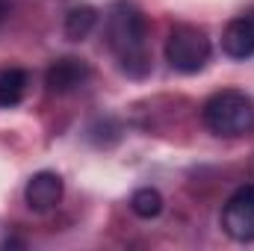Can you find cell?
<instances>
[{
  "label": "cell",
  "instance_id": "obj_3",
  "mask_svg": "<svg viewBox=\"0 0 254 251\" xmlns=\"http://www.w3.org/2000/svg\"><path fill=\"white\" fill-rule=\"evenodd\" d=\"M166 60L181 74H198L210 60V39L201 27L178 24L166 39Z\"/></svg>",
  "mask_w": 254,
  "mask_h": 251
},
{
  "label": "cell",
  "instance_id": "obj_1",
  "mask_svg": "<svg viewBox=\"0 0 254 251\" xmlns=\"http://www.w3.org/2000/svg\"><path fill=\"white\" fill-rule=\"evenodd\" d=\"M107 39H110V51L116 54V60H119L125 74H130V77H145L151 71L148 21H145V15L130 0H119L110 9Z\"/></svg>",
  "mask_w": 254,
  "mask_h": 251
},
{
  "label": "cell",
  "instance_id": "obj_7",
  "mask_svg": "<svg viewBox=\"0 0 254 251\" xmlns=\"http://www.w3.org/2000/svg\"><path fill=\"white\" fill-rule=\"evenodd\" d=\"M222 51L231 60H249L254 57V18H237L225 27Z\"/></svg>",
  "mask_w": 254,
  "mask_h": 251
},
{
  "label": "cell",
  "instance_id": "obj_2",
  "mask_svg": "<svg viewBox=\"0 0 254 251\" xmlns=\"http://www.w3.org/2000/svg\"><path fill=\"white\" fill-rule=\"evenodd\" d=\"M204 125L216 136H225V139L246 136L254 130V101L237 89L216 92L204 104Z\"/></svg>",
  "mask_w": 254,
  "mask_h": 251
},
{
  "label": "cell",
  "instance_id": "obj_11",
  "mask_svg": "<svg viewBox=\"0 0 254 251\" xmlns=\"http://www.w3.org/2000/svg\"><path fill=\"white\" fill-rule=\"evenodd\" d=\"M6 12H9V6H6V0H0V21L6 18Z\"/></svg>",
  "mask_w": 254,
  "mask_h": 251
},
{
  "label": "cell",
  "instance_id": "obj_5",
  "mask_svg": "<svg viewBox=\"0 0 254 251\" xmlns=\"http://www.w3.org/2000/svg\"><path fill=\"white\" fill-rule=\"evenodd\" d=\"M92 77V68L77 60V57H63L48 68L45 74V83L54 95H68V92H77L80 86H86V80Z\"/></svg>",
  "mask_w": 254,
  "mask_h": 251
},
{
  "label": "cell",
  "instance_id": "obj_8",
  "mask_svg": "<svg viewBox=\"0 0 254 251\" xmlns=\"http://www.w3.org/2000/svg\"><path fill=\"white\" fill-rule=\"evenodd\" d=\"M27 71L24 68H6L0 71V107H15L21 104L24 92H27Z\"/></svg>",
  "mask_w": 254,
  "mask_h": 251
},
{
  "label": "cell",
  "instance_id": "obj_6",
  "mask_svg": "<svg viewBox=\"0 0 254 251\" xmlns=\"http://www.w3.org/2000/svg\"><path fill=\"white\" fill-rule=\"evenodd\" d=\"M27 204L30 210L36 213H45V210H54L60 201H63V178L57 172H39L27 181Z\"/></svg>",
  "mask_w": 254,
  "mask_h": 251
},
{
  "label": "cell",
  "instance_id": "obj_10",
  "mask_svg": "<svg viewBox=\"0 0 254 251\" xmlns=\"http://www.w3.org/2000/svg\"><path fill=\"white\" fill-rule=\"evenodd\" d=\"M130 207H133V213H136L139 219H154V216L163 213V195L151 187L136 189L133 198H130Z\"/></svg>",
  "mask_w": 254,
  "mask_h": 251
},
{
  "label": "cell",
  "instance_id": "obj_9",
  "mask_svg": "<svg viewBox=\"0 0 254 251\" xmlns=\"http://www.w3.org/2000/svg\"><path fill=\"white\" fill-rule=\"evenodd\" d=\"M95 21H98V15H95L92 6H74V9L65 15V36L74 39V42H80V39H86V36L92 33Z\"/></svg>",
  "mask_w": 254,
  "mask_h": 251
},
{
  "label": "cell",
  "instance_id": "obj_4",
  "mask_svg": "<svg viewBox=\"0 0 254 251\" xmlns=\"http://www.w3.org/2000/svg\"><path fill=\"white\" fill-rule=\"evenodd\" d=\"M222 228L237 243H252L254 240V187L237 189L228 198V204L222 210Z\"/></svg>",
  "mask_w": 254,
  "mask_h": 251
}]
</instances>
